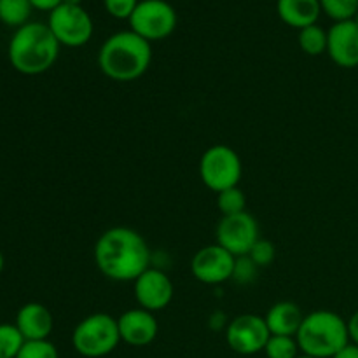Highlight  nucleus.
<instances>
[{
    "label": "nucleus",
    "mask_w": 358,
    "mask_h": 358,
    "mask_svg": "<svg viewBox=\"0 0 358 358\" xmlns=\"http://www.w3.org/2000/svg\"><path fill=\"white\" fill-rule=\"evenodd\" d=\"M150 248L131 227H110L94 245V262L112 282H135L150 268Z\"/></svg>",
    "instance_id": "nucleus-1"
},
{
    "label": "nucleus",
    "mask_w": 358,
    "mask_h": 358,
    "mask_svg": "<svg viewBox=\"0 0 358 358\" xmlns=\"http://www.w3.org/2000/svg\"><path fill=\"white\" fill-rule=\"evenodd\" d=\"M150 62L152 45L131 30L110 35L98 52L100 70L117 83H129L142 77L149 70Z\"/></svg>",
    "instance_id": "nucleus-2"
},
{
    "label": "nucleus",
    "mask_w": 358,
    "mask_h": 358,
    "mask_svg": "<svg viewBox=\"0 0 358 358\" xmlns=\"http://www.w3.org/2000/svg\"><path fill=\"white\" fill-rule=\"evenodd\" d=\"M9 62L23 76H41L56 63L59 42L44 23H27L14 31L9 42Z\"/></svg>",
    "instance_id": "nucleus-3"
},
{
    "label": "nucleus",
    "mask_w": 358,
    "mask_h": 358,
    "mask_svg": "<svg viewBox=\"0 0 358 358\" xmlns=\"http://www.w3.org/2000/svg\"><path fill=\"white\" fill-rule=\"evenodd\" d=\"M296 341L303 355L332 358L350 343L348 322L334 311H311L304 317Z\"/></svg>",
    "instance_id": "nucleus-4"
},
{
    "label": "nucleus",
    "mask_w": 358,
    "mask_h": 358,
    "mask_svg": "<svg viewBox=\"0 0 358 358\" xmlns=\"http://www.w3.org/2000/svg\"><path fill=\"white\" fill-rule=\"evenodd\" d=\"M121 343L117 318L107 313H93L80 320L73 329L72 345L79 355L86 358L107 357Z\"/></svg>",
    "instance_id": "nucleus-5"
},
{
    "label": "nucleus",
    "mask_w": 358,
    "mask_h": 358,
    "mask_svg": "<svg viewBox=\"0 0 358 358\" xmlns=\"http://www.w3.org/2000/svg\"><path fill=\"white\" fill-rule=\"evenodd\" d=\"M243 175L241 159L234 149L227 145H213L203 152L199 159V177L201 182L213 192L238 187Z\"/></svg>",
    "instance_id": "nucleus-6"
},
{
    "label": "nucleus",
    "mask_w": 358,
    "mask_h": 358,
    "mask_svg": "<svg viewBox=\"0 0 358 358\" xmlns=\"http://www.w3.org/2000/svg\"><path fill=\"white\" fill-rule=\"evenodd\" d=\"M128 21L129 30L145 41H163L177 28V13L166 0H140Z\"/></svg>",
    "instance_id": "nucleus-7"
},
{
    "label": "nucleus",
    "mask_w": 358,
    "mask_h": 358,
    "mask_svg": "<svg viewBox=\"0 0 358 358\" xmlns=\"http://www.w3.org/2000/svg\"><path fill=\"white\" fill-rule=\"evenodd\" d=\"M48 27L59 45L80 48L93 37V20L83 6L62 3L49 13Z\"/></svg>",
    "instance_id": "nucleus-8"
},
{
    "label": "nucleus",
    "mask_w": 358,
    "mask_h": 358,
    "mask_svg": "<svg viewBox=\"0 0 358 358\" xmlns=\"http://www.w3.org/2000/svg\"><path fill=\"white\" fill-rule=\"evenodd\" d=\"M271 332L266 318L261 315L245 313L233 318L226 327V341L233 352L240 355H255L264 352Z\"/></svg>",
    "instance_id": "nucleus-9"
},
{
    "label": "nucleus",
    "mask_w": 358,
    "mask_h": 358,
    "mask_svg": "<svg viewBox=\"0 0 358 358\" xmlns=\"http://www.w3.org/2000/svg\"><path fill=\"white\" fill-rule=\"evenodd\" d=\"M259 241V224L248 212L222 217L217 226V243L234 257L250 254L252 247Z\"/></svg>",
    "instance_id": "nucleus-10"
},
{
    "label": "nucleus",
    "mask_w": 358,
    "mask_h": 358,
    "mask_svg": "<svg viewBox=\"0 0 358 358\" xmlns=\"http://www.w3.org/2000/svg\"><path fill=\"white\" fill-rule=\"evenodd\" d=\"M236 257L219 243L199 248L191 261V273L205 285H219L233 278Z\"/></svg>",
    "instance_id": "nucleus-11"
},
{
    "label": "nucleus",
    "mask_w": 358,
    "mask_h": 358,
    "mask_svg": "<svg viewBox=\"0 0 358 358\" xmlns=\"http://www.w3.org/2000/svg\"><path fill=\"white\" fill-rule=\"evenodd\" d=\"M135 289V299L140 308L147 311L164 310L173 299V283L170 276L157 268H149L133 282Z\"/></svg>",
    "instance_id": "nucleus-12"
},
{
    "label": "nucleus",
    "mask_w": 358,
    "mask_h": 358,
    "mask_svg": "<svg viewBox=\"0 0 358 358\" xmlns=\"http://www.w3.org/2000/svg\"><path fill=\"white\" fill-rule=\"evenodd\" d=\"M327 55L341 69L358 66V27L355 21H339L329 28Z\"/></svg>",
    "instance_id": "nucleus-13"
},
{
    "label": "nucleus",
    "mask_w": 358,
    "mask_h": 358,
    "mask_svg": "<svg viewBox=\"0 0 358 358\" xmlns=\"http://www.w3.org/2000/svg\"><path fill=\"white\" fill-rule=\"evenodd\" d=\"M117 325L121 341H124L129 346H135V348L150 345L159 332V325H157L154 313L143 310V308L124 311L117 318Z\"/></svg>",
    "instance_id": "nucleus-14"
},
{
    "label": "nucleus",
    "mask_w": 358,
    "mask_h": 358,
    "mask_svg": "<svg viewBox=\"0 0 358 358\" xmlns=\"http://www.w3.org/2000/svg\"><path fill=\"white\" fill-rule=\"evenodd\" d=\"M14 325L20 329L24 341H45L51 336L55 320L44 304L28 303L20 308Z\"/></svg>",
    "instance_id": "nucleus-15"
},
{
    "label": "nucleus",
    "mask_w": 358,
    "mask_h": 358,
    "mask_svg": "<svg viewBox=\"0 0 358 358\" xmlns=\"http://www.w3.org/2000/svg\"><path fill=\"white\" fill-rule=\"evenodd\" d=\"M264 318L271 336H290V338H296L301 324L304 320V315L296 303L280 301V303L273 304L269 308Z\"/></svg>",
    "instance_id": "nucleus-16"
},
{
    "label": "nucleus",
    "mask_w": 358,
    "mask_h": 358,
    "mask_svg": "<svg viewBox=\"0 0 358 358\" xmlns=\"http://www.w3.org/2000/svg\"><path fill=\"white\" fill-rule=\"evenodd\" d=\"M276 13L285 24L303 30L317 24L322 13L320 0H278Z\"/></svg>",
    "instance_id": "nucleus-17"
},
{
    "label": "nucleus",
    "mask_w": 358,
    "mask_h": 358,
    "mask_svg": "<svg viewBox=\"0 0 358 358\" xmlns=\"http://www.w3.org/2000/svg\"><path fill=\"white\" fill-rule=\"evenodd\" d=\"M30 0H0V21L7 27L21 28L31 14Z\"/></svg>",
    "instance_id": "nucleus-18"
},
{
    "label": "nucleus",
    "mask_w": 358,
    "mask_h": 358,
    "mask_svg": "<svg viewBox=\"0 0 358 358\" xmlns=\"http://www.w3.org/2000/svg\"><path fill=\"white\" fill-rule=\"evenodd\" d=\"M299 48L301 51L306 52L310 56H318L322 52H327V31L318 24H311V27L299 30Z\"/></svg>",
    "instance_id": "nucleus-19"
},
{
    "label": "nucleus",
    "mask_w": 358,
    "mask_h": 358,
    "mask_svg": "<svg viewBox=\"0 0 358 358\" xmlns=\"http://www.w3.org/2000/svg\"><path fill=\"white\" fill-rule=\"evenodd\" d=\"M24 343L16 325L0 324V358H16Z\"/></svg>",
    "instance_id": "nucleus-20"
},
{
    "label": "nucleus",
    "mask_w": 358,
    "mask_h": 358,
    "mask_svg": "<svg viewBox=\"0 0 358 358\" xmlns=\"http://www.w3.org/2000/svg\"><path fill=\"white\" fill-rule=\"evenodd\" d=\"M217 206L222 217L247 212V196L240 187H231L217 194Z\"/></svg>",
    "instance_id": "nucleus-21"
},
{
    "label": "nucleus",
    "mask_w": 358,
    "mask_h": 358,
    "mask_svg": "<svg viewBox=\"0 0 358 358\" xmlns=\"http://www.w3.org/2000/svg\"><path fill=\"white\" fill-rule=\"evenodd\" d=\"M299 352L296 338H290V336H271L264 348L268 358H297Z\"/></svg>",
    "instance_id": "nucleus-22"
},
{
    "label": "nucleus",
    "mask_w": 358,
    "mask_h": 358,
    "mask_svg": "<svg viewBox=\"0 0 358 358\" xmlns=\"http://www.w3.org/2000/svg\"><path fill=\"white\" fill-rule=\"evenodd\" d=\"M320 7L334 23L350 21L358 13V0H320Z\"/></svg>",
    "instance_id": "nucleus-23"
},
{
    "label": "nucleus",
    "mask_w": 358,
    "mask_h": 358,
    "mask_svg": "<svg viewBox=\"0 0 358 358\" xmlns=\"http://www.w3.org/2000/svg\"><path fill=\"white\" fill-rule=\"evenodd\" d=\"M16 358H59L51 341H27Z\"/></svg>",
    "instance_id": "nucleus-24"
},
{
    "label": "nucleus",
    "mask_w": 358,
    "mask_h": 358,
    "mask_svg": "<svg viewBox=\"0 0 358 358\" xmlns=\"http://www.w3.org/2000/svg\"><path fill=\"white\" fill-rule=\"evenodd\" d=\"M248 257L254 261V264L257 266V268H268V266H271L273 261H275L276 248L269 240H262V238H259L257 243L252 247Z\"/></svg>",
    "instance_id": "nucleus-25"
},
{
    "label": "nucleus",
    "mask_w": 358,
    "mask_h": 358,
    "mask_svg": "<svg viewBox=\"0 0 358 358\" xmlns=\"http://www.w3.org/2000/svg\"><path fill=\"white\" fill-rule=\"evenodd\" d=\"M259 268L254 264L248 255H243V257H236V264H234L233 271V280H236L241 285H247V283L254 282L255 276H257Z\"/></svg>",
    "instance_id": "nucleus-26"
},
{
    "label": "nucleus",
    "mask_w": 358,
    "mask_h": 358,
    "mask_svg": "<svg viewBox=\"0 0 358 358\" xmlns=\"http://www.w3.org/2000/svg\"><path fill=\"white\" fill-rule=\"evenodd\" d=\"M140 0H103V7L115 20H129Z\"/></svg>",
    "instance_id": "nucleus-27"
},
{
    "label": "nucleus",
    "mask_w": 358,
    "mask_h": 358,
    "mask_svg": "<svg viewBox=\"0 0 358 358\" xmlns=\"http://www.w3.org/2000/svg\"><path fill=\"white\" fill-rule=\"evenodd\" d=\"M30 3L34 9L48 10V13H51V10H55L56 7L62 6L63 0H30Z\"/></svg>",
    "instance_id": "nucleus-28"
},
{
    "label": "nucleus",
    "mask_w": 358,
    "mask_h": 358,
    "mask_svg": "<svg viewBox=\"0 0 358 358\" xmlns=\"http://www.w3.org/2000/svg\"><path fill=\"white\" fill-rule=\"evenodd\" d=\"M332 358H358V345L350 341L345 348L339 350Z\"/></svg>",
    "instance_id": "nucleus-29"
},
{
    "label": "nucleus",
    "mask_w": 358,
    "mask_h": 358,
    "mask_svg": "<svg viewBox=\"0 0 358 358\" xmlns=\"http://www.w3.org/2000/svg\"><path fill=\"white\" fill-rule=\"evenodd\" d=\"M348 334H350V341L358 345V311L352 315V318L348 320Z\"/></svg>",
    "instance_id": "nucleus-30"
},
{
    "label": "nucleus",
    "mask_w": 358,
    "mask_h": 358,
    "mask_svg": "<svg viewBox=\"0 0 358 358\" xmlns=\"http://www.w3.org/2000/svg\"><path fill=\"white\" fill-rule=\"evenodd\" d=\"M63 3H69V6H80L83 0H63Z\"/></svg>",
    "instance_id": "nucleus-31"
},
{
    "label": "nucleus",
    "mask_w": 358,
    "mask_h": 358,
    "mask_svg": "<svg viewBox=\"0 0 358 358\" xmlns=\"http://www.w3.org/2000/svg\"><path fill=\"white\" fill-rule=\"evenodd\" d=\"M2 269H3V255L2 252H0V273H2Z\"/></svg>",
    "instance_id": "nucleus-32"
},
{
    "label": "nucleus",
    "mask_w": 358,
    "mask_h": 358,
    "mask_svg": "<svg viewBox=\"0 0 358 358\" xmlns=\"http://www.w3.org/2000/svg\"><path fill=\"white\" fill-rule=\"evenodd\" d=\"M353 21H355V24L358 27V13L355 14V17H353Z\"/></svg>",
    "instance_id": "nucleus-33"
},
{
    "label": "nucleus",
    "mask_w": 358,
    "mask_h": 358,
    "mask_svg": "<svg viewBox=\"0 0 358 358\" xmlns=\"http://www.w3.org/2000/svg\"><path fill=\"white\" fill-rule=\"evenodd\" d=\"M297 358H315V357H310V355H301V357H297Z\"/></svg>",
    "instance_id": "nucleus-34"
}]
</instances>
